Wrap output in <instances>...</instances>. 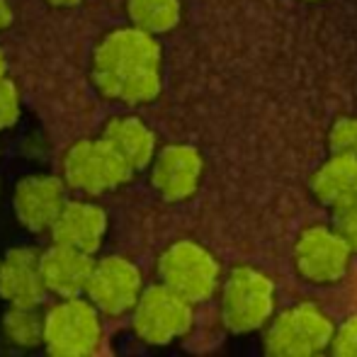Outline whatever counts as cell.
I'll list each match as a JSON object with an SVG mask.
<instances>
[{
  "label": "cell",
  "mask_w": 357,
  "mask_h": 357,
  "mask_svg": "<svg viewBox=\"0 0 357 357\" xmlns=\"http://www.w3.org/2000/svg\"><path fill=\"white\" fill-rule=\"evenodd\" d=\"M20 114H22V100H20L17 85L3 78L0 80V132L15 127Z\"/></svg>",
  "instance_id": "19"
},
{
  "label": "cell",
  "mask_w": 357,
  "mask_h": 357,
  "mask_svg": "<svg viewBox=\"0 0 357 357\" xmlns=\"http://www.w3.org/2000/svg\"><path fill=\"white\" fill-rule=\"evenodd\" d=\"M338 234L348 241V245L357 250V207L338 212Z\"/></svg>",
  "instance_id": "22"
},
{
  "label": "cell",
  "mask_w": 357,
  "mask_h": 357,
  "mask_svg": "<svg viewBox=\"0 0 357 357\" xmlns=\"http://www.w3.org/2000/svg\"><path fill=\"white\" fill-rule=\"evenodd\" d=\"M202 170L204 163L197 149L188 144H170L155 153L151 183L163 199L183 202L197 192Z\"/></svg>",
  "instance_id": "11"
},
{
  "label": "cell",
  "mask_w": 357,
  "mask_h": 357,
  "mask_svg": "<svg viewBox=\"0 0 357 357\" xmlns=\"http://www.w3.org/2000/svg\"><path fill=\"white\" fill-rule=\"evenodd\" d=\"M47 294L42 250L34 245H15L0 258V299L5 304L39 306Z\"/></svg>",
  "instance_id": "12"
},
{
  "label": "cell",
  "mask_w": 357,
  "mask_h": 357,
  "mask_svg": "<svg viewBox=\"0 0 357 357\" xmlns=\"http://www.w3.org/2000/svg\"><path fill=\"white\" fill-rule=\"evenodd\" d=\"M160 282L192 304L207 301L219 287V263L197 241H178L158 258Z\"/></svg>",
  "instance_id": "4"
},
{
  "label": "cell",
  "mask_w": 357,
  "mask_h": 357,
  "mask_svg": "<svg viewBox=\"0 0 357 357\" xmlns=\"http://www.w3.org/2000/svg\"><path fill=\"white\" fill-rule=\"evenodd\" d=\"M144 294L142 270L122 255H107L95 260L90 275L88 296L102 316H124L132 314L137 301Z\"/></svg>",
  "instance_id": "8"
},
{
  "label": "cell",
  "mask_w": 357,
  "mask_h": 357,
  "mask_svg": "<svg viewBox=\"0 0 357 357\" xmlns=\"http://www.w3.org/2000/svg\"><path fill=\"white\" fill-rule=\"evenodd\" d=\"M0 202H3V180H0Z\"/></svg>",
  "instance_id": "26"
},
{
  "label": "cell",
  "mask_w": 357,
  "mask_h": 357,
  "mask_svg": "<svg viewBox=\"0 0 357 357\" xmlns=\"http://www.w3.org/2000/svg\"><path fill=\"white\" fill-rule=\"evenodd\" d=\"M0 333L5 343L20 350H32L44 345V314L39 306L8 304V311L0 319Z\"/></svg>",
  "instance_id": "17"
},
{
  "label": "cell",
  "mask_w": 357,
  "mask_h": 357,
  "mask_svg": "<svg viewBox=\"0 0 357 357\" xmlns=\"http://www.w3.org/2000/svg\"><path fill=\"white\" fill-rule=\"evenodd\" d=\"M68 185L59 175L34 173L17 180L13 190V214L20 226L32 234L52 231L54 221L68 202Z\"/></svg>",
  "instance_id": "9"
},
{
  "label": "cell",
  "mask_w": 357,
  "mask_h": 357,
  "mask_svg": "<svg viewBox=\"0 0 357 357\" xmlns=\"http://www.w3.org/2000/svg\"><path fill=\"white\" fill-rule=\"evenodd\" d=\"M314 192L335 212L357 207V158L333 153L314 175Z\"/></svg>",
  "instance_id": "15"
},
{
  "label": "cell",
  "mask_w": 357,
  "mask_h": 357,
  "mask_svg": "<svg viewBox=\"0 0 357 357\" xmlns=\"http://www.w3.org/2000/svg\"><path fill=\"white\" fill-rule=\"evenodd\" d=\"M333 324L319 306L299 304L275 321L265 345L273 355H316L333 343Z\"/></svg>",
  "instance_id": "7"
},
{
  "label": "cell",
  "mask_w": 357,
  "mask_h": 357,
  "mask_svg": "<svg viewBox=\"0 0 357 357\" xmlns=\"http://www.w3.org/2000/svg\"><path fill=\"white\" fill-rule=\"evenodd\" d=\"M275 304V287L268 275L253 268H236L221 291L224 324L236 333L255 331L270 319Z\"/></svg>",
  "instance_id": "6"
},
{
  "label": "cell",
  "mask_w": 357,
  "mask_h": 357,
  "mask_svg": "<svg viewBox=\"0 0 357 357\" xmlns=\"http://www.w3.org/2000/svg\"><path fill=\"white\" fill-rule=\"evenodd\" d=\"M8 78V59H5L3 49H0V80Z\"/></svg>",
  "instance_id": "25"
},
{
  "label": "cell",
  "mask_w": 357,
  "mask_h": 357,
  "mask_svg": "<svg viewBox=\"0 0 357 357\" xmlns=\"http://www.w3.org/2000/svg\"><path fill=\"white\" fill-rule=\"evenodd\" d=\"M95 260L90 253L63 243H52L42 250V275L49 294L59 299L68 296H85L93 275Z\"/></svg>",
  "instance_id": "14"
},
{
  "label": "cell",
  "mask_w": 357,
  "mask_h": 357,
  "mask_svg": "<svg viewBox=\"0 0 357 357\" xmlns=\"http://www.w3.org/2000/svg\"><path fill=\"white\" fill-rule=\"evenodd\" d=\"M47 3L54 5V8H75L80 0H47Z\"/></svg>",
  "instance_id": "24"
},
{
  "label": "cell",
  "mask_w": 357,
  "mask_h": 357,
  "mask_svg": "<svg viewBox=\"0 0 357 357\" xmlns=\"http://www.w3.org/2000/svg\"><path fill=\"white\" fill-rule=\"evenodd\" d=\"M331 151L338 155L357 158V119L345 117L338 119L331 129Z\"/></svg>",
  "instance_id": "20"
},
{
  "label": "cell",
  "mask_w": 357,
  "mask_h": 357,
  "mask_svg": "<svg viewBox=\"0 0 357 357\" xmlns=\"http://www.w3.org/2000/svg\"><path fill=\"white\" fill-rule=\"evenodd\" d=\"M160 44L142 27L109 32L93 54V80L109 100L151 102L160 93Z\"/></svg>",
  "instance_id": "1"
},
{
  "label": "cell",
  "mask_w": 357,
  "mask_h": 357,
  "mask_svg": "<svg viewBox=\"0 0 357 357\" xmlns=\"http://www.w3.org/2000/svg\"><path fill=\"white\" fill-rule=\"evenodd\" d=\"M88 296H68L44 314V348L56 357H83L102 348V319Z\"/></svg>",
  "instance_id": "3"
},
{
  "label": "cell",
  "mask_w": 357,
  "mask_h": 357,
  "mask_svg": "<svg viewBox=\"0 0 357 357\" xmlns=\"http://www.w3.org/2000/svg\"><path fill=\"white\" fill-rule=\"evenodd\" d=\"M61 170L68 188L88 197L124 188L137 173L105 137L80 139L68 146L61 160Z\"/></svg>",
  "instance_id": "2"
},
{
  "label": "cell",
  "mask_w": 357,
  "mask_h": 357,
  "mask_svg": "<svg viewBox=\"0 0 357 357\" xmlns=\"http://www.w3.org/2000/svg\"><path fill=\"white\" fill-rule=\"evenodd\" d=\"M134 333L149 345H168L183 338L192 326V301L173 291L168 284L144 289L132 311Z\"/></svg>",
  "instance_id": "5"
},
{
  "label": "cell",
  "mask_w": 357,
  "mask_h": 357,
  "mask_svg": "<svg viewBox=\"0 0 357 357\" xmlns=\"http://www.w3.org/2000/svg\"><path fill=\"white\" fill-rule=\"evenodd\" d=\"M127 15L134 27L151 34H163L178 27L183 17L180 0H127Z\"/></svg>",
  "instance_id": "18"
},
{
  "label": "cell",
  "mask_w": 357,
  "mask_h": 357,
  "mask_svg": "<svg viewBox=\"0 0 357 357\" xmlns=\"http://www.w3.org/2000/svg\"><path fill=\"white\" fill-rule=\"evenodd\" d=\"M350 253L353 248L338 234V229L331 231L324 226H314L296 241L294 263L296 270L311 282H338L350 265Z\"/></svg>",
  "instance_id": "10"
},
{
  "label": "cell",
  "mask_w": 357,
  "mask_h": 357,
  "mask_svg": "<svg viewBox=\"0 0 357 357\" xmlns=\"http://www.w3.org/2000/svg\"><path fill=\"white\" fill-rule=\"evenodd\" d=\"M13 20H15V10L10 5V0H0V32H5L13 24Z\"/></svg>",
  "instance_id": "23"
},
{
  "label": "cell",
  "mask_w": 357,
  "mask_h": 357,
  "mask_svg": "<svg viewBox=\"0 0 357 357\" xmlns=\"http://www.w3.org/2000/svg\"><path fill=\"white\" fill-rule=\"evenodd\" d=\"M331 350H333L335 355H343V357L357 355V316L348 319L338 331H335Z\"/></svg>",
  "instance_id": "21"
},
{
  "label": "cell",
  "mask_w": 357,
  "mask_h": 357,
  "mask_svg": "<svg viewBox=\"0 0 357 357\" xmlns=\"http://www.w3.org/2000/svg\"><path fill=\"white\" fill-rule=\"evenodd\" d=\"M49 234L54 243L95 255L107 236V212L90 199H68Z\"/></svg>",
  "instance_id": "13"
},
{
  "label": "cell",
  "mask_w": 357,
  "mask_h": 357,
  "mask_svg": "<svg viewBox=\"0 0 357 357\" xmlns=\"http://www.w3.org/2000/svg\"><path fill=\"white\" fill-rule=\"evenodd\" d=\"M102 137L107 139L119 153L127 158L134 170H144L155 158V134L146 127L144 119L124 114L112 117L102 129Z\"/></svg>",
  "instance_id": "16"
}]
</instances>
